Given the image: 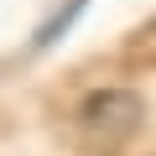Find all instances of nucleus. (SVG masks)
Returning a JSON list of instances; mask_svg holds the SVG:
<instances>
[{"mask_svg": "<svg viewBox=\"0 0 156 156\" xmlns=\"http://www.w3.org/2000/svg\"><path fill=\"white\" fill-rule=\"evenodd\" d=\"M140 120H146V109H140V99H135L130 89H104V94H89V99H83V109H78V125H83V135H89L94 146H104V151H115L120 140H130Z\"/></svg>", "mask_w": 156, "mask_h": 156, "instance_id": "1", "label": "nucleus"}, {"mask_svg": "<svg viewBox=\"0 0 156 156\" xmlns=\"http://www.w3.org/2000/svg\"><path fill=\"white\" fill-rule=\"evenodd\" d=\"M83 5H89V0H68V5H62V11H57V16L37 31V47H52V42H57V31H68V26H73V16L83 11Z\"/></svg>", "mask_w": 156, "mask_h": 156, "instance_id": "2", "label": "nucleus"}]
</instances>
